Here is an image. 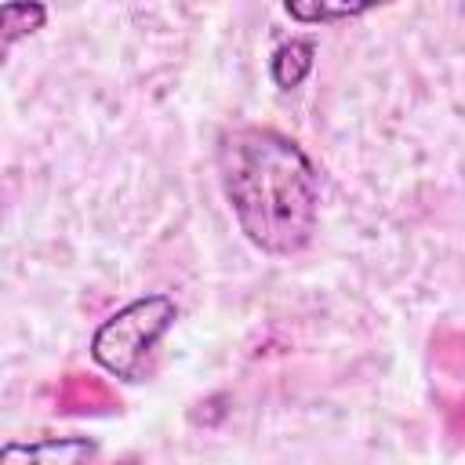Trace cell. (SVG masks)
Listing matches in <instances>:
<instances>
[{
  "label": "cell",
  "mask_w": 465,
  "mask_h": 465,
  "mask_svg": "<svg viewBox=\"0 0 465 465\" xmlns=\"http://www.w3.org/2000/svg\"><path fill=\"white\" fill-rule=\"evenodd\" d=\"M218 178L240 232L272 258L302 254L320 218V174L276 127H232L218 145Z\"/></svg>",
  "instance_id": "1"
},
{
  "label": "cell",
  "mask_w": 465,
  "mask_h": 465,
  "mask_svg": "<svg viewBox=\"0 0 465 465\" xmlns=\"http://www.w3.org/2000/svg\"><path fill=\"white\" fill-rule=\"evenodd\" d=\"M174 320H178L174 298H167V294L134 298L124 309H116L109 320L98 323V331L91 338V360L120 381H138L156 341L171 331Z\"/></svg>",
  "instance_id": "2"
},
{
  "label": "cell",
  "mask_w": 465,
  "mask_h": 465,
  "mask_svg": "<svg viewBox=\"0 0 465 465\" xmlns=\"http://www.w3.org/2000/svg\"><path fill=\"white\" fill-rule=\"evenodd\" d=\"M312 65H316V40H309V36H291V40H283V44L272 51V58H269V76H272V84H276L280 91H294V87H302V84L309 80Z\"/></svg>",
  "instance_id": "3"
},
{
  "label": "cell",
  "mask_w": 465,
  "mask_h": 465,
  "mask_svg": "<svg viewBox=\"0 0 465 465\" xmlns=\"http://www.w3.org/2000/svg\"><path fill=\"white\" fill-rule=\"evenodd\" d=\"M98 447L84 436H65V440H36V443H7L0 450L4 465L15 461H80V458H94Z\"/></svg>",
  "instance_id": "4"
},
{
  "label": "cell",
  "mask_w": 465,
  "mask_h": 465,
  "mask_svg": "<svg viewBox=\"0 0 465 465\" xmlns=\"http://www.w3.org/2000/svg\"><path fill=\"white\" fill-rule=\"evenodd\" d=\"M385 4L392 0H283V11L302 25H331V22L360 18Z\"/></svg>",
  "instance_id": "5"
},
{
  "label": "cell",
  "mask_w": 465,
  "mask_h": 465,
  "mask_svg": "<svg viewBox=\"0 0 465 465\" xmlns=\"http://www.w3.org/2000/svg\"><path fill=\"white\" fill-rule=\"evenodd\" d=\"M47 7L40 0H4L0 7V29H4V51H11L22 36H33L44 29Z\"/></svg>",
  "instance_id": "6"
}]
</instances>
